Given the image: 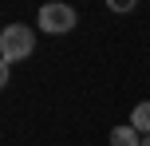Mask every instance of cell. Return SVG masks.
<instances>
[{
	"label": "cell",
	"mask_w": 150,
	"mask_h": 146,
	"mask_svg": "<svg viewBox=\"0 0 150 146\" xmlns=\"http://www.w3.org/2000/svg\"><path fill=\"white\" fill-rule=\"evenodd\" d=\"M40 32H47V36H67V32H75V8L71 4H44L40 8Z\"/></svg>",
	"instance_id": "cell-2"
},
{
	"label": "cell",
	"mask_w": 150,
	"mask_h": 146,
	"mask_svg": "<svg viewBox=\"0 0 150 146\" xmlns=\"http://www.w3.org/2000/svg\"><path fill=\"white\" fill-rule=\"evenodd\" d=\"M32 51H36V32H32L28 24H8V28L0 32V59L4 63H20V59H28Z\"/></svg>",
	"instance_id": "cell-1"
},
{
	"label": "cell",
	"mask_w": 150,
	"mask_h": 146,
	"mask_svg": "<svg viewBox=\"0 0 150 146\" xmlns=\"http://www.w3.org/2000/svg\"><path fill=\"white\" fill-rule=\"evenodd\" d=\"M130 8H134L130 0H111V12H130Z\"/></svg>",
	"instance_id": "cell-5"
},
{
	"label": "cell",
	"mask_w": 150,
	"mask_h": 146,
	"mask_svg": "<svg viewBox=\"0 0 150 146\" xmlns=\"http://www.w3.org/2000/svg\"><path fill=\"white\" fill-rule=\"evenodd\" d=\"M142 146H150V134H146V138H142Z\"/></svg>",
	"instance_id": "cell-6"
},
{
	"label": "cell",
	"mask_w": 150,
	"mask_h": 146,
	"mask_svg": "<svg viewBox=\"0 0 150 146\" xmlns=\"http://www.w3.org/2000/svg\"><path fill=\"white\" fill-rule=\"evenodd\" d=\"M111 146H142V134H138L134 130V126H115V130H111Z\"/></svg>",
	"instance_id": "cell-3"
},
{
	"label": "cell",
	"mask_w": 150,
	"mask_h": 146,
	"mask_svg": "<svg viewBox=\"0 0 150 146\" xmlns=\"http://www.w3.org/2000/svg\"><path fill=\"white\" fill-rule=\"evenodd\" d=\"M130 126H134V130L142 134V138L150 134V103H138V107L130 111Z\"/></svg>",
	"instance_id": "cell-4"
}]
</instances>
